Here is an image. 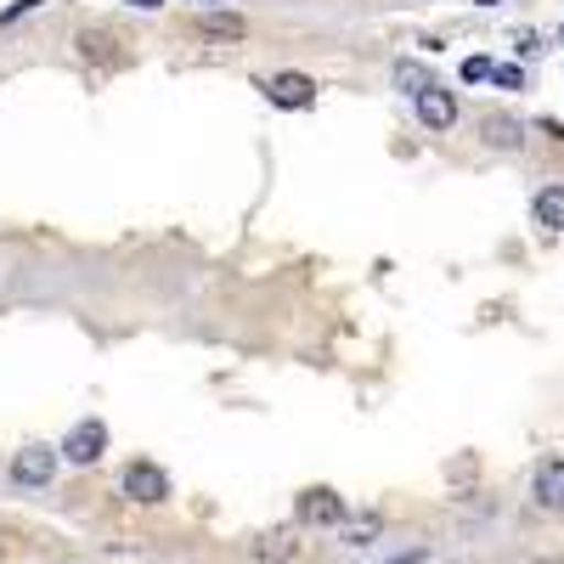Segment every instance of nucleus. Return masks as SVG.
I'll list each match as a JSON object with an SVG mask.
<instances>
[{
    "instance_id": "nucleus-6",
    "label": "nucleus",
    "mask_w": 564,
    "mask_h": 564,
    "mask_svg": "<svg viewBox=\"0 0 564 564\" xmlns=\"http://www.w3.org/2000/svg\"><path fill=\"white\" fill-rule=\"evenodd\" d=\"M63 463H74V468H97L102 457H108V423L102 417H79L74 430L63 435Z\"/></svg>"
},
{
    "instance_id": "nucleus-16",
    "label": "nucleus",
    "mask_w": 564,
    "mask_h": 564,
    "mask_svg": "<svg viewBox=\"0 0 564 564\" xmlns=\"http://www.w3.org/2000/svg\"><path fill=\"white\" fill-rule=\"evenodd\" d=\"M457 79H463V85H486V79H491V57H463Z\"/></svg>"
},
{
    "instance_id": "nucleus-22",
    "label": "nucleus",
    "mask_w": 564,
    "mask_h": 564,
    "mask_svg": "<svg viewBox=\"0 0 564 564\" xmlns=\"http://www.w3.org/2000/svg\"><path fill=\"white\" fill-rule=\"evenodd\" d=\"M531 564H564V553H547V558H531Z\"/></svg>"
},
{
    "instance_id": "nucleus-9",
    "label": "nucleus",
    "mask_w": 564,
    "mask_h": 564,
    "mask_svg": "<svg viewBox=\"0 0 564 564\" xmlns=\"http://www.w3.org/2000/svg\"><path fill=\"white\" fill-rule=\"evenodd\" d=\"M300 553V525H271L249 542V558L254 564H289Z\"/></svg>"
},
{
    "instance_id": "nucleus-13",
    "label": "nucleus",
    "mask_w": 564,
    "mask_h": 564,
    "mask_svg": "<svg viewBox=\"0 0 564 564\" xmlns=\"http://www.w3.org/2000/svg\"><path fill=\"white\" fill-rule=\"evenodd\" d=\"M379 536H384V513H379V508H356L350 520L339 525V542H345V547H372Z\"/></svg>"
},
{
    "instance_id": "nucleus-8",
    "label": "nucleus",
    "mask_w": 564,
    "mask_h": 564,
    "mask_svg": "<svg viewBox=\"0 0 564 564\" xmlns=\"http://www.w3.org/2000/svg\"><path fill=\"white\" fill-rule=\"evenodd\" d=\"M480 141L491 153H525V141H531V124L520 119V113H502V108H491V113H480Z\"/></svg>"
},
{
    "instance_id": "nucleus-18",
    "label": "nucleus",
    "mask_w": 564,
    "mask_h": 564,
    "mask_svg": "<svg viewBox=\"0 0 564 564\" xmlns=\"http://www.w3.org/2000/svg\"><path fill=\"white\" fill-rule=\"evenodd\" d=\"M513 52H520V57H536V52H542V34L520 29V34H513Z\"/></svg>"
},
{
    "instance_id": "nucleus-20",
    "label": "nucleus",
    "mask_w": 564,
    "mask_h": 564,
    "mask_svg": "<svg viewBox=\"0 0 564 564\" xmlns=\"http://www.w3.org/2000/svg\"><path fill=\"white\" fill-rule=\"evenodd\" d=\"M124 7H130V12H164L170 0H124Z\"/></svg>"
},
{
    "instance_id": "nucleus-11",
    "label": "nucleus",
    "mask_w": 564,
    "mask_h": 564,
    "mask_svg": "<svg viewBox=\"0 0 564 564\" xmlns=\"http://www.w3.org/2000/svg\"><path fill=\"white\" fill-rule=\"evenodd\" d=\"M531 220L542 226V231H564V181H542L536 193H531Z\"/></svg>"
},
{
    "instance_id": "nucleus-19",
    "label": "nucleus",
    "mask_w": 564,
    "mask_h": 564,
    "mask_svg": "<svg viewBox=\"0 0 564 564\" xmlns=\"http://www.w3.org/2000/svg\"><path fill=\"white\" fill-rule=\"evenodd\" d=\"M430 558V547H406V553H395V558H384V564H423Z\"/></svg>"
},
{
    "instance_id": "nucleus-12",
    "label": "nucleus",
    "mask_w": 564,
    "mask_h": 564,
    "mask_svg": "<svg viewBox=\"0 0 564 564\" xmlns=\"http://www.w3.org/2000/svg\"><path fill=\"white\" fill-rule=\"evenodd\" d=\"M74 45H79V57H85L90 68H113V63H124L119 40H113L108 29H79V34H74Z\"/></svg>"
},
{
    "instance_id": "nucleus-15",
    "label": "nucleus",
    "mask_w": 564,
    "mask_h": 564,
    "mask_svg": "<svg viewBox=\"0 0 564 564\" xmlns=\"http://www.w3.org/2000/svg\"><path fill=\"white\" fill-rule=\"evenodd\" d=\"M491 85H502V90H525V68H520V63H491Z\"/></svg>"
},
{
    "instance_id": "nucleus-3",
    "label": "nucleus",
    "mask_w": 564,
    "mask_h": 564,
    "mask_svg": "<svg viewBox=\"0 0 564 564\" xmlns=\"http://www.w3.org/2000/svg\"><path fill=\"white\" fill-rule=\"evenodd\" d=\"M345 520H350V502L334 486H305L294 497V525H305V531H339Z\"/></svg>"
},
{
    "instance_id": "nucleus-7",
    "label": "nucleus",
    "mask_w": 564,
    "mask_h": 564,
    "mask_svg": "<svg viewBox=\"0 0 564 564\" xmlns=\"http://www.w3.org/2000/svg\"><path fill=\"white\" fill-rule=\"evenodd\" d=\"M531 508L547 513V520H564V452H553L531 468Z\"/></svg>"
},
{
    "instance_id": "nucleus-14",
    "label": "nucleus",
    "mask_w": 564,
    "mask_h": 564,
    "mask_svg": "<svg viewBox=\"0 0 564 564\" xmlns=\"http://www.w3.org/2000/svg\"><path fill=\"white\" fill-rule=\"evenodd\" d=\"M390 85H395V90H401V97L412 102V97H417V90H430V85H435V74H430V68H423L417 57H395V68H390Z\"/></svg>"
},
{
    "instance_id": "nucleus-2",
    "label": "nucleus",
    "mask_w": 564,
    "mask_h": 564,
    "mask_svg": "<svg viewBox=\"0 0 564 564\" xmlns=\"http://www.w3.org/2000/svg\"><path fill=\"white\" fill-rule=\"evenodd\" d=\"M170 491H175V480L159 457H130L119 468V497L135 508H159V502H170Z\"/></svg>"
},
{
    "instance_id": "nucleus-24",
    "label": "nucleus",
    "mask_w": 564,
    "mask_h": 564,
    "mask_svg": "<svg viewBox=\"0 0 564 564\" xmlns=\"http://www.w3.org/2000/svg\"><path fill=\"white\" fill-rule=\"evenodd\" d=\"M209 7H226V0H209Z\"/></svg>"
},
{
    "instance_id": "nucleus-21",
    "label": "nucleus",
    "mask_w": 564,
    "mask_h": 564,
    "mask_svg": "<svg viewBox=\"0 0 564 564\" xmlns=\"http://www.w3.org/2000/svg\"><path fill=\"white\" fill-rule=\"evenodd\" d=\"M536 130H542L547 141H564V124H558V119H536Z\"/></svg>"
},
{
    "instance_id": "nucleus-23",
    "label": "nucleus",
    "mask_w": 564,
    "mask_h": 564,
    "mask_svg": "<svg viewBox=\"0 0 564 564\" xmlns=\"http://www.w3.org/2000/svg\"><path fill=\"white\" fill-rule=\"evenodd\" d=\"M475 7H502V0H475Z\"/></svg>"
},
{
    "instance_id": "nucleus-17",
    "label": "nucleus",
    "mask_w": 564,
    "mask_h": 564,
    "mask_svg": "<svg viewBox=\"0 0 564 564\" xmlns=\"http://www.w3.org/2000/svg\"><path fill=\"white\" fill-rule=\"evenodd\" d=\"M40 7H45V0H12V7L0 12V29H12L18 18H29V12H40Z\"/></svg>"
},
{
    "instance_id": "nucleus-10",
    "label": "nucleus",
    "mask_w": 564,
    "mask_h": 564,
    "mask_svg": "<svg viewBox=\"0 0 564 564\" xmlns=\"http://www.w3.org/2000/svg\"><path fill=\"white\" fill-rule=\"evenodd\" d=\"M198 34L204 40H226V45H243L249 40V18H238L231 7H209V12H198Z\"/></svg>"
},
{
    "instance_id": "nucleus-5",
    "label": "nucleus",
    "mask_w": 564,
    "mask_h": 564,
    "mask_svg": "<svg viewBox=\"0 0 564 564\" xmlns=\"http://www.w3.org/2000/svg\"><path fill=\"white\" fill-rule=\"evenodd\" d=\"M412 119L430 130V135H446V130H457V119H463V102H457V90H446L441 79L430 85V90H417L412 97Z\"/></svg>"
},
{
    "instance_id": "nucleus-4",
    "label": "nucleus",
    "mask_w": 564,
    "mask_h": 564,
    "mask_svg": "<svg viewBox=\"0 0 564 564\" xmlns=\"http://www.w3.org/2000/svg\"><path fill=\"white\" fill-rule=\"evenodd\" d=\"M260 97H265L276 113H305V108H316V79L300 74V68H282V74L260 79Z\"/></svg>"
},
{
    "instance_id": "nucleus-1",
    "label": "nucleus",
    "mask_w": 564,
    "mask_h": 564,
    "mask_svg": "<svg viewBox=\"0 0 564 564\" xmlns=\"http://www.w3.org/2000/svg\"><path fill=\"white\" fill-rule=\"evenodd\" d=\"M57 468H63V452H57L52 441H29V446H18L12 463H7V486H12V491H52Z\"/></svg>"
}]
</instances>
